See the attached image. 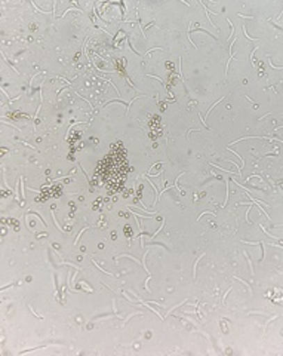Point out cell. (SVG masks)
Instances as JSON below:
<instances>
[{"label":"cell","instance_id":"6da1fadb","mask_svg":"<svg viewBox=\"0 0 283 356\" xmlns=\"http://www.w3.org/2000/svg\"><path fill=\"white\" fill-rule=\"evenodd\" d=\"M129 172V161L127 149L123 147L122 141L111 144L110 152L104 156V159L98 163L97 178L98 183L103 184L110 195L118 193L127 181Z\"/></svg>","mask_w":283,"mask_h":356}]
</instances>
